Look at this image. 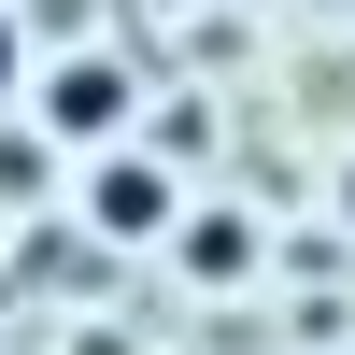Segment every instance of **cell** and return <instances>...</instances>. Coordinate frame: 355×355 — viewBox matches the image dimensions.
I'll return each instance as SVG.
<instances>
[{
  "label": "cell",
  "instance_id": "cell-2",
  "mask_svg": "<svg viewBox=\"0 0 355 355\" xmlns=\"http://www.w3.org/2000/svg\"><path fill=\"white\" fill-rule=\"evenodd\" d=\"M85 214H100V242H157V227H171V171H142V157H114L100 185H85Z\"/></svg>",
  "mask_w": 355,
  "mask_h": 355
},
{
  "label": "cell",
  "instance_id": "cell-3",
  "mask_svg": "<svg viewBox=\"0 0 355 355\" xmlns=\"http://www.w3.org/2000/svg\"><path fill=\"white\" fill-rule=\"evenodd\" d=\"M15 85H28V28L0 15V100H15Z\"/></svg>",
  "mask_w": 355,
  "mask_h": 355
},
{
  "label": "cell",
  "instance_id": "cell-1",
  "mask_svg": "<svg viewBox=\"0 0 355 355\" xmlns=\"http://www.w3.org/2000/svg\"><path fill=\"white\" fill-rule=\"evenodd\" d=\"M43 128H57V142H114V128H128V71H114V57L43 71Z\"/></svg>",
  "mask_w": 355,
  "mask_h": 355
}]
</instances>
